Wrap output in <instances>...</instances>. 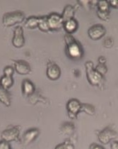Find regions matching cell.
<instances>
[{"instance_id":"obj_19","label":"cell","mask_w":118,"mask_h":149,"mask_svg":"<svg viewBox=\"0 0 118 149\" xmlns=\"http://www.w3.org/2000/svg\"><path fill=\"white\" fill-rule=\"evenodd\" d=\"M81 111H83L86 114L93 116L96 113V108L94 106L88 103H81Z\"/></svg>"},{"instance_id":"obj_22","label":"cell","mask_w":118,"mask_h":149,"mask_svg":"<svg viewBox=\"0 0 118 149\" xmlns=\"http://www.w3.org/2000/svg\"><path fill=\"white\" fill-rule=\"evenodd\" d=\"M38 22H39V17H30L27 19L25 24L27 28L33 29L38 27Z\"/></svg>"},{"instance_id":"obj_2","label":"cell","mask_w":118,"mask_h":149,"mask_svg":"<svg viewBox=\"0 0 118 149\" xmlns=\"http://www.w3.org/2000/svg\"><path fill=\"white\" fill-rule=\"evenodd\" d=\"M85 68L88 82L93 86L101 87L104 82V77L95 70L93 63L90 61H87L85 64Z\"/></svg>"},{"instance_id":"obj_13","label":"cell","mask_w":118,"mask_h":149,"mask_svg":"<svg viewBox=\"0 0 118 149\" xmlns=\"http://www.w3.org/2000/svg\"><path fill=\"white\" fill-rule=\"evenodd\" d=\"M79 28L78 22L74 18L71 19L63 24V29L65 30L68 34H72L74 33Z\"/></svg>"},{"instance_id":"obj_1","label":"cell","mask_w":118,"mask_h":149,"mask_svg":"<svg viewBox=\"0 0 118 149\" xmlns=\"http://www.w3.org/2000/svg\"><path fill=\"white\" fill-rule=\"evenodd\" d=\"M66 46V53L71 59H81L83 56V50L80 43L75 39L72 34L66 33L64 36Z\"/></svg>"},{"instance_id":"obj_29","label":"cell","mask_w":118,"mask_h":149,"mask_svg":"<svg viewBox=\"0 0 118 149\" xmlns=\"http://www.w3.org/2000/svg\"><path fill=\"white\" fill-rule=\"evenodd\" d=\"M110 6H112V7L115 8V9H117V5H118V1L117 0H110V1H108Z\"/></svg>"},{"instance_id":"obj_11","label":"cell","mask_w":118,"mask_h":149,"mask_svg":"<svg viewBox=\"0 0 118 149\" xmlns=\"http://www.w3.org/2000/svg\"><path fill=\"white\" fill-rule=\"evenodd\" d=\"M14 65L15 70L18 74L21 75H26L31 72V68L30 64L26 61L19 60V61H14Z\"/></svg>"},{"instance_id":"obj_18","label":"cell","mask_w":118,"mask_h":149,"mask_svg":"<svg viewBox=\"0 0 118 149\" xmlns=\"http://www.w3.org/2000/svg\"><path fill=\"white\" fill-rule=\"evenodd\" d=\"M13 85H14L13 77L3 75L0 78V86L6 90H9L13 86Z\"/></svg>"},{"instance_id":"obj_21","label":"cell","mask_w":118,"mask_h":149,"mask_svg":"<svg viewBox=\"0 0 118 149\" xmlns=\"http://www.w3.org/2000/svg\"><path fill=\"white\" fill-rule=\"evenodd\" d=\"M97 11L102 12H110V5L108 1L102 0L97 1Z\"/></svg>"},{"instance_id":"obj_27","label":"cell","mask_w":118,"mask_h":149,"mask_svg":"<svg viewBox=\"0 0 118 149\" xmlns=\"http://www.w3.org/2000/svg\"><path fill=\"white\" fill-rule=\"evenodd\" d=\"M0 149H12L10 144L5 141H0Z\"/></svg>"},{"instance_id":"obj_4","label":"cell","mask_w":118,"mask_h":149,"mask_svg":"<svg viewBox=\"0 0 118 149\" xmlns=\"http://www.w3.org/2000/svg\"><path fill=\"white\" fill-rule=\"evenodd\" d=\"M19 136H20V129L17 126H8L1 134V139L8 143L19 141Z\"/></svg>"},{"instance_id":"obj_7","label":"cell","mask_w":118,"mask_h":149,"mask_svg":"<svg viewBox=\"0 0 118 149\" xmlns=\"http://www.w3.org/2000/svg\"><path fill=\"white\" fill-rule=\"evenodd\" d=\"M81 103L77 99H71L67 103V110L68 116L71 119H75L77 118L79 113L81 112Z\"/></svg>"},{"instance_id":"obj_8","label":"cell","mask_w":118,"mask_h":149,"mask_svg":"<svg viewBox=\"0 0 118 149\" xmlns=\"http://www.w3.org/2000/svg\"><path fill=\"white\" fill-rule=\"evenodd\" d=\"M106 33V29L102 24H97L91 26L88 30V35L93 40H98L102 38Z\"/></svg>"},{"instance_id":"obj_16","label":"cell","mask_w":118,"mask_h":149,"mask_svg":"<svg viewBox=\"0 0 118 149\" xmlns=\"http://www.w3.org/2000/svg\"><path fill=\"white\" fill-rule=\"evenodd\" d=\"M75 11L76 9L74 6L71 5V4H67V5H66L64 10H63L62 14H61L63 19V22H67V21L69 20V19L74 18Z\"/></svg>"},{"instance_id":"obj_32","label":"cell","mask_w":118,"mask_h":149,"mask_svg":"<svg viewBox=\"0 0 118 149\" xmlns=\"http://www.w3.org/2000/svg\"><path fill=\"white\" fill-rule=\"evenodd\" d=\"M111 149H118V143L117 141H113L111 143Z\"/></svg>"},{"instance_id":"obj_31","label":"cell","mask_w":118,"mask_h":149,"mask_svg":"<svg viewBox=\"0 0 118 149\" xmlns=\"http://www.w3.org/2000/svg\"><path fill=\"white\" fill-rule=\"evenodd\" d=\"M98 63H100V64H106V62H107V60H106V58L104 57V56H100L99 58H98Z\"/></svg>"},{"instance_id":"obj_14","label":"cell","mask_w":118,"mask_h":149,"mask_svg":"<svg viewBox=\"0 0 118 149\" xmlns=\"http://www.w3.org/2000/svg\"><path fill=\"white\" fill-rule=\"evenodd\" d=\"M35 87L33 82L30 80L26 79L22 82V92L25 96H30L35 93Z\"/></svg>"},{"instance_id":"obj_6","label":"cell","mask_w":118,"mask_h":149,"mask_svg":"<svg viewBox=\"0 0 118 149\" xmlns=\"http://www.w3.org/2000/svg\"><path fill=\"white\" fill-rule=\"evenodd\" d=\"M48 23L49 26L50 31H59L63 28V19L62 16L57 13H51L47 16Z\"/></svg>"},{"instance_id":"obj_25","label":"cell","mask_w":118,"mask_h":149,"mask_svg":"<svg viewBox=\"0 0 118 149\" xmlns=\"http://www.w3.org/2000/svg\"><path fill=\"white\" fill-rule=\"evenodd\" d=\"M97 16L101 20L104 22H108L110 19V12H102L97 11Z\"/></svg>"},{"instance_id":"obj_28","label":"cell","mask_w":118,"mask_h":149,"mask_svg":"<svg viewBox=\"0 0 118 149\" xmlns=\"http://www.w3.org/2000/svg\"><path fill=\"white\" fill-rule=\"evenodd\" d=\"M64 144L67 149H74V144L70 140H68V139L67 140H66L64 142Z\"/></svg>"},{"instance_id":"obj_5","label":"cell","mask_w":118,"mask_h":149,"mask_svg":"<svg viewBox=\"0 0 118 149\" xmlns=\"http://www.w3.org/2000/svg\"><path fill=\"white\" fill-rule=\"evenodd\" d=\"M117 136V133L110 126H107L104 129L98 133V139L102 144H108L111 141L115 139Z\"/></svg>"},{"instance_id":"obj_15","label":"cell","mask_w":118,"mask_h":149,"mask_svg":"<svg viewBox=\"0 0 118 149\" xmlns=\"http://www.w3.org/2000/svg\"><path fill=\"white\" fill-rule=\"evenodd\" d=\"M75 131L74 124L72 122H64L59 128V132L64 136H71Z\"/></svg>"},{"instance_id":"obj_30","label":"cell","mask_w":118,"mask_h":149,"mask_svg":"<svg viewBox=\"0 0 118 149\" xmlns=\"http://www.w3.org/2000/svg\"><path fill=\"white\" fill-rule=\"evenodd\" d=\"M90 149H105L101 145H98L97 143H92L90 146Z\"/></svg>"},{"instance_id":"obj_12","label":"cell","mask_w":118,"mask_h":149,"mask_svg":"<svg viewBox=\"0 0 118 149\" xmlns=\"http://www.w3.org/2000/svg\"><path fill=\"white\" fill-rule=\"evenodd\" d=\"M40 135V130L38 129H30L27 130L23 134L22 136V143L24 145H28V144L32 143L33 141L37 139V137Z\"/></svg>"},{"instance_id":"obj_23","label":"cell","mask_w":118,"mask_h":149,"mask_svg":"<svg viewBox=\"0 0 118 149\" xmlns=\"http://www.w3.org/2000/svg\"><path fill=\"white\" fill-rule=\"evenodd\" d=\"M95 70H96L98 73L101 74L102 76L106 75L108 70L106 64H100V63H98L96 67L95 68Z\"/></svg>"},{"instance_id":"obj_26","label":"cell","mask_w":118,"mask_h":149,"mask_svg":"<svg viewBox=\"0 0 118 149\" xmlns=\"http://www.w3.org/2000/svg\"><path fill=\"white\" fill-rule=\"evenodd\" d=\"M14 70L11 66H6L4 69V75L9 76V77H12L14 74Z\"/></svg>"},{"instance_id":"obj_10","label":"cell","mask_w":118,"mask_h":149,"mask_svg":"<svg viewBox=\"0 0 118 149\" xmlns=\"http://www.w3.org/2000/svg\"><path fill=\"white\" fill-rule=\"evenodd\" d=\"M12 45L15 48H22L25 45L23 29L21 26H17L14 30V36L12 38Z\"/></svg>"},{"instance_id":"obj_20","label":"cell","mask_w":118,"mask_h":149,"mask_svg":"<svg viewBox=\"0 0 118 149\" xmlns=\"http://www.w3.org/2000/svg\"><path fill=\"white\" fill-rule=\"evenodd\" d=\"M38 27L40 31H42L43 32L50 31V28L49 26H48L47 16L46 17H39V22H38Z\"/></svg>"},{"instance_id":"obj_24","label":"cell","mask_w":118,"mask_h":149,"mask_svg":"<svg viewBox=\"0 0 118 149\" xmlns=\"http://www.w3.org/2000/svg\"><path fill=\"white\" fill-rule=\"evenodd\" d=\"M115 44V40L112 37H106L103 42V46L106 48H111Z\"/></svg>"},{"instance_id":"obj_9","label":"cell","mask_w":118,"mask_h":149,"mask_svg":"<svg viewBox=\"0 0 118 149\" xmlns=\"http://www.w3.org/2000/svg\"><path fill=\"white\" fill-rule=\"evenodd\" d=\"M61 69L57 63L52 61H49L47 64L46 75L50 80H57L61 76Z\"/></svg>"},{"instance_id":"obj_33","label":"cell","mask_w":118,"mask_h":149,"mask_svg":"<svg viewBox=\"0 0 118 149\" xmlns=\"http://www.w3.org/2000/svg\"><path fill=\"white\" fill-rule=\"evenodd\" d=\"M55 149H67V148H66V147H65V146H64V143H62L58 144V145L55 148Z\"/></svg>"},{"instance_id":"obj_17","label":"cell","mask_w":118,"mask_h":149,"mask_svg":"<svg viewBox=\"0 0 118 149\" xmlns=\"http://www.w3.org/2000/svg\"><path fill=\"white\" fill-rule=\"evenodd\" d=\"M0 102L6 107H10L11 104V95L8 90L0 86Z\"/></svg>"},{"instance_id":"obj_3","label":"cell","mask_w":118,"mask_h":149,"mask_svg":"<svg viewBox=\"0 0 118 149\" xmlns=\"http://www.w3.org/2000/svg\"><path fill=\"white\" fill-rule=\"evenodd\" d=\"M25 19V14L21 11L7 12L3 15L2 24L4 26L11 27L16 24H21Z\"/></svg>"}]
</instances>
